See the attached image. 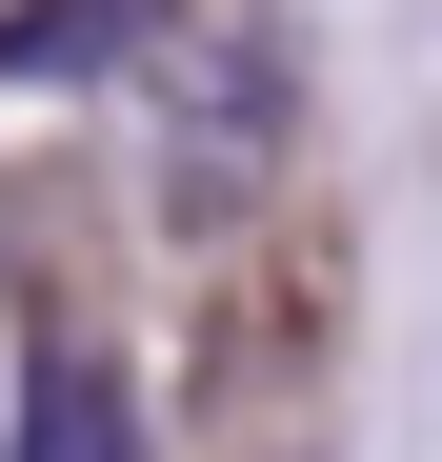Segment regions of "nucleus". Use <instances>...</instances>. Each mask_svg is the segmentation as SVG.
I'll return each instance as SVG.
<instances>
[{"instance_id": "1", "label": "nucleus", "mask_w": 442, "mask_h": 462, "mask_svg": "<svg viewBox=\"0 0 442 462\" xmlns=\"http://www.w3.org/2000/svg\"><path fill=\"white\" fill-rule=\"evenodd\" d=\"M141 101H161V141H181V181H201V201H242V181L281 162V101H302V60H281V21L201 0V21L141 60Z\"/></svg>"}, {"instance_id": "2", "label": "nucleus", "mask_w": 442, "mask_h": 462, "mask_svg": "<svg viewBox=\"0 0 442 462\" xmlns=\"http://www.w3.org/2000/svg\"><path fill=\"white\" fill-rule=\"evenodd\" d=\"M181 21L201 0H21V21H0V81H141Z\"/></svg>"}, {"instance_id": "3", "label": "nucleus", "mask_w": 442, "mask_h": 462, "mask_svg": "<svg viewBox=\"0 0 442 462\" xmlns=\"http://www.w3.org/2000/svg\"><path fill=\"white\" fill-rule=\"evenodd\" d=\"M21 462H141V402H121L81 342H41V362H21Z\"/></svg>"}]
</instances>
